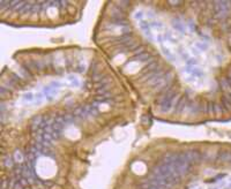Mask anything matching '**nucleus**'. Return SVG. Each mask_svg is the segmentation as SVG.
I'll return each mask as SVG.
<instances>
[{
	"label": "nucleus",
	"instance_id": "f257e3e1",
	"mask_svg": "<svg viewBox=\"0 0 231 189\" xmlns=\"http://www.w3.org/2000/svg\"><path fill=\"white\" fill-rule=\"evenodd\" d=\"M176 96H177V92L172 91V90H169V91H166L164 94V96L161 99V103H160V108H161L162 113H166V112H169L172 108L173 100H175Z\"/></svg>",
	"mask_w": 231,
	"mask_h": 189
},
{
	"label": "nucleus",
	"instance_id": "f03ea898",
	"mask_svg": "<svg viewBox=\"0 0 231 189\" xmlns=\"http://www.w3.org/2000/svg\"><path fill=\"white\" fill-rule=\"evenodd\" d=\"M172 27L176 31H178L180 34H186V24L183 21H180L179 19H175L172 21Z\"/></svg>",
	"mask_w": 231,
	"mask_h": 189
},
{
	"label": "nucleus",
	"instance_id": "7ed1b4c3",
	"mask_svg": "<svg viewBox=\"0 0 231 189\" xmlns=\"http://www.w3.org/2000/svg\"><path fill=\"white\" fill-rule=\"evenodd\" d=\"M153 54L151 53H148V52H143V51H140L138 53H135L134 55V59H138L140 61H150L153 59Z\"/></svg>",
	"mask_w": 231,
	"mask_h": 189
},
{
	"label": "nucleus",
	"instance_id": "20e7f679",
	"mask_svg": "<svg viewBox=\"0 0 231 189\" xmlns=\"http://www.w3.org/2000/svg\"><path fill=\"white\" fill-rule=\"evenodd\" d=\"M216 159L220 161H229L231 160V152L229 151H220L216 156Z\"/></svg>",
	"mask_w": 231,
	"mask_h": 189
},
{
	"label": "nucleus",
	"instance_id": "39448f33",
	"mask_svg": "<svg viewBox=\"0 0 231 189\" xmlns=\"http://www.w3.org/2000/svg\"><path fill=\"white\" fill-rule=\"evenodd\" d=\"M14 165H15V159L13 158V156L7 155L6 157H3V159H2V166L3 167L9 168V167H13Z\"/></svg>",
	"mask_w": 231,
	"mask_h": 189
},
{
	"label": "nucleus",
	"instance_id": "423d86ee",
	"mask_svg": "<svg viewBox=\"0 0 231 189\" xmlns=\"http://www.w3.org/2000/svg\"><path fill=\"white\" fill-rule=\"evenodd\" d=\"M161 50H162V52H163V54L169 59V60H171V61H175V55H173V53L170 51V48H168V47H165L163 44L161 45Z\"/></svg>",
	"mask_w": 231,
	"mask_h": 189
},
{
	"label": "nucleus",
	"instance_id": "0eeeda50",
	"mask_svg": "<svg viewBox=\"0 0 231 189\" xmlns=\"http://www.w3.org/2000/svg\"><path fill=\"white\" fill-rule=\"evenodd\" d=\"M163 37H164V41L170 42V43H172V44H176V43L178 42V41H177V38H176V37H173L172 32H170V31H166V32L163 35Z\"/></svg>",
	"mask_w": 231,
	"mask_h": 189
},
{
	"label": "nucleus",
	"instance_id": "6e6552de",
	"mask_svg": "<svg viewBox=\"0 0 231 189\" xmlns=\"http://www.w3.org/2000/svg\"><path fill=\"white\" fill-rule=\"evenodd\" d=\"M67 80L71 82V87H74V88H79L80 87V81H79V79H76L74 75H68L67 76Z\"/></svg>",
	"mask_w": 231,
	"mask_h": 189
},
{
	"label": "nucleus",
	"instance_id": "1a4fd4ad",
	"mask_svg": "<svg viewBox=\"0 0 231 189\" xmlns=\"http://www.w3.org/2000/svg\"><path fill=\"white\" fill-rule=\"evenodd\" d=\"M23 100L26 101V103H33L34 100H35V94H33V92H26V94H23Z\"/></svg>",
	"mask_w": 231,
	"mask_h": 189
},
{
	"label": "nucleus",
	"instance_id": "9d476101",
	"mask_svg": "<svg viewBox=\"0 0 231 189\" xmlns=\"http://www.w3.org/2000/svg\"><path fill=\"white\" fill-rule=\"evenodd\" d=\"M207 113L210 114V115L215 114V103L209 101V103L207 104Z\"/></svg>",
	"mask_w": 231,
	"mask_h": 189
},
{
	"label": "nucleus",
	"instance_id": "9b49d317",
	"mask_svg": "<svg viewBox=\"0 0 231 189\" xmlns=\"http://www.w3.org/2000/svg\"><path fill=\"white\" fill-rule=\"evenodd\" d=\"M150 27L151 28H155L157 30H162L163 29V23L162 22H158V21H151L150 22Z\"/></svg>",
	"mask_w": 231,
	"mask_h": 189
},
{
	"label": "nucleus",
	"instance_id": "f8f14e48",
	"mask_svg": "<svg viewBox=\"0 0 231 189\" xmlns=\"http://www.w3.org/2000/svg\"><path fill=\"white\" fill-rule=\"evenodd\" d=\"M223 112H227L222 104H215V114H221Z\"/></svg>",
	"mask_w": 231,
	"mask_h": 189
},
{
	"label": "nucleus",
	"instance_id": "ddd939ff",
	"mask_svg": "<svg viewBox=\"0 0 231 189\" xmlns=\"http://www.w3.org/2000/svg\"><path fill=\"white\" fill-rule=\"evenodd\" d=\"M144 15H146V14H144V12H143V10H137V12H135V14H134V19H135V20H139V22H140V21H142V20H143Z\"/></svg>",
	"mask_w": 231,
	"mask_h": 189
},
{
	"label": "nucleus",
	"instance_id": "4468645a",
	"mask_svg": "<svg viewBox=\"0 0 231 189\" xmlns=\"http://www.w3.org/2000/svg\"><path fill=\"white\" fill-rule=\"evenodd\" d=\"M195 47L199 50V51H206L208 48V44L207 43H201V42H198L195 44Z\"/></svg>",
	"mask_w": 231,
	"mask_h": 189
},
{
	"label": "nucleus",
	"instance_id": "2eb2a0df",
	"mask_svg": "<svg viewBox=\"0 0 231 189\" xmlns=\"http://www.w3.org/2000/svg\"><path fill=\"white\" fill-rule=\"evenodd\" d=\"M186 65H187L188 67H194L195 65H198V60H196L195 58H188V59L186 60Z\"/></svg>",
	"mask_w": 231,
	"mask_h": 189
},
{
	"label": "nucleus",
	"instance_id": "dca6fc26",
	"mask_svg": "<svg viewBox=\"0 0 231 189\" xmlns=\"http://www.w3.org/2000/svg\"><path fill=\"white\" fill-rule=\"evenodd\" d=\"M43 99H44V94L42 92H38V94H35V100H36L37 104H41L43 101Z\"/></svg>",
	"mask_w": 231,
	"mask_h": 189
},
{
	"label": "nucleus",
	"instance_id": "f3484780",
	"mask_svg": "<svg viewBox=\"0 0 231 189\" xmlns=\"http://www.w3.org/2000/svg\"><path fill=\"white\" fill-rule=\"evenodd\" d=\"M50 86H51V87H52L53 89H58V88H60V87H61L62 84H61L60 82H58V81H52Z\"/></svg>",
	"mask_w": 231,
	"mask_h": 189
},
{
	"label": "nucleus",
	"instance_id": "a211bd4d",
	"mask_svg": "<svg viewBox=\"0 0 231 189\" xmlns=\"http://www.w3.org/2000/svg\"><path fill=\"white\" fill-rule=\"evenodd\" d=\"M7 187H8L7 180H6V179H2V183H1V189H6Z\"/></svg>",
	"mask_w": 231,
	"mask_h": 189
},
{
	"label": "nucleus",
	"instance_id": "6ab92c4d",
	"mask_svg": "<svg viewBox=\"0 0 231 189\" xmlns=\"http://www.w3.org/2000/svg\"><path fill=\"white\" fill-rule=\"evenodd\" d=\"M146 15H147L148 17H150V19H154V17H155V14H154V12H151V10H148V12L146 13Z\"/></svg>",
	"mask_w": 231,
	"mask_h": 189
},
{
	"label": "nucleus",
	"instance_id": "aec40b11",
	"mask_svg": "<svg viewBox=\"0 0 231 189\" xmlns=\"http://www.w3.org/2000/svg\"><path fill=\"white\" fill-rule=\"evenodd\" d=\"M191 51H192V53H193V54H195V55H198V54H199V50H198L196 47H192V50H191Z\"/></svg>",
	"mask_w": 231,
	"mask_h": 189
}]
</instances>
